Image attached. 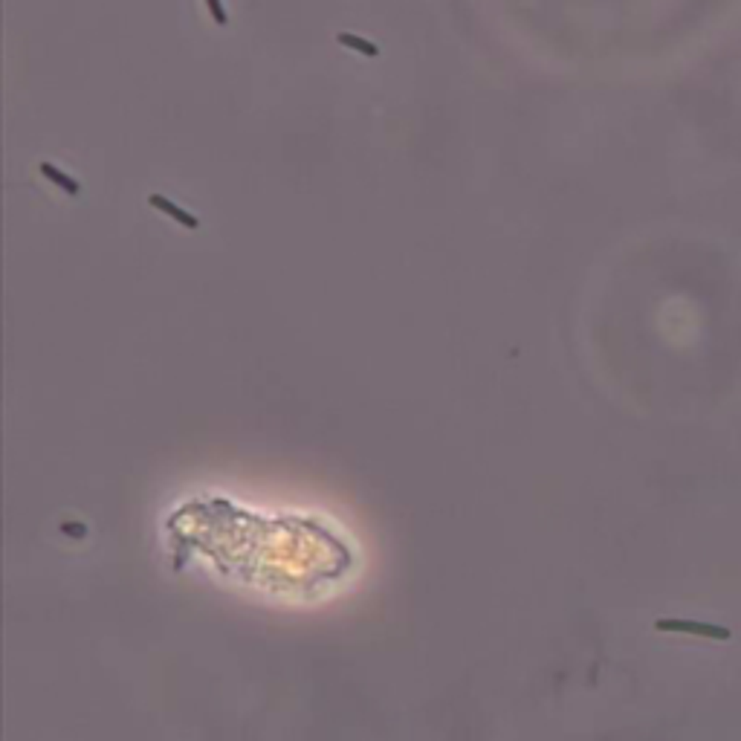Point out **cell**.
Listing matches in <instances>:
<instances>
[{
    "instance_id": "6da1fadb",
    "label": "cell",
    "mask_w": 741,
    "mask_h": 741,
    "mask_svg": "<svg viewBox=\"0 0 741 741\" xmlns=\"http://www.w3.org/2000/svg\"><path fill=\"white\" fill-rule=\"evenodd\" d=\"M658 631H683V634H698V637H710V640H730L732 631L727 626H715V623H698V620H658L655 623Z\"/></svg>"
},
{
    "instance_id": "7a4b0ae2",
    "label": "cell",
    "mask_w": 741,
    "mask_h": 741,
    "mask_svg": "<svg viewBox=\"0 0 741 741\" xmlns=\"http://www.w3.org/2000/svg\"><path fill=\"white\" fill-rule=\"evenodd\" d=\"M148 203L151 206H157V211H162V214H168V217H174L180 226H189V229H200V221L197 217H191L189 211H180V206H174L168 197H159V194H151L148 197Z\"/></svg>"
},
{
    "instance_id": "3957f363",
    "label": "cell",
    "mask_w": 741,
    "mask_h": 741,
    "mask_svg": "<svg viewBox=\"0 0 741 741\" xmlns=\"http://www.w3.org/2000/svg\"><path fill=\"white\" fill-rule=\"evenodd\" d=\"M41 174H43V177H50L58 189H64V191H70V194H78V183H75L73 177H67L64 171H58L53 162H41Z\"/></svg>"
},
{
    "instance_id": "277c9868",
    "label": "cell",
    "mask_w": 741,
    "mask_h": 741,
    "mask_svg": "<svg viewBox=\"0 0 741 741\" xmlns=\"http://www.w3.org/2000/svg\"><path fill=\"white\" fill-rule=\"evenodd\" d=\"M339 43L359 50L362 56H379V47H377L374 41H362V38H357V35H339Z\"/></svg>"
},
{
    "instance_id": "5b68a950",
    "label": "cell",
    "mask_w": 741,
    "mask_h": 741,
    "mask_svg": "<svg viewBox=\"0 0 741 741\" xmlns=\"http://www.w3.org/2000/svg\"><path fill=\"white\" fill-rule=\"evenodd\" d=\"M206 6H209V12H211V18H214V23L217 26H226V9L221 6V0H206Z\"/></svg>"
}]
</instances>
